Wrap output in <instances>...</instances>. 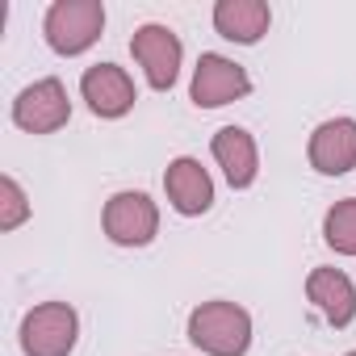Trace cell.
<instances>
[{"instance_id":"1","label":"cell","mask_w":356,"mask_h":356,"mask_svg":"<svg viewBox=\"0 0 356 356\" xmlns=\"http://www.w3.org/2000/svg\"><path fill=\"white\" fill-rule=\"evenodd\" d=\"M189 339L206 356H243L252 348V314L235 302H202L189 314Z\"/></svg>"},{"instance_id":"2","label":"cell","mask_w":356,"mask_h":356,"mask_svg":"<svg viewBox=\"0 0 356 356\" xmlns=\"http://www.w3.org/2000/svg\"><path fill=\"white\" fill-rule=\"evenodd\" d=\"M42 30H47V42L55 55H63V59L84 55L105 30V5L101 0H55L47 9Z\"/></svg>"},{"instance_id":"3","label":"cell","mask_w":356,"mask_h":356,"mask_svg":"<svg viewBox=\"0 0 356 356\" xmlns=\"http://www.w3.org/2000/svg\"><path fill=\"white\" fill-rule=\"evenodd\" d=\"M76 339H80V318L67 302H42L22 318L26 356H72Z\"/></svg>"},{"instance_id":"4","label":"cell","mask_w":356,"mask_h":356,"mask_svg":"<svg viewBox=\"0 0 356 356\" xmlns=\"http://www.w3.org/2000/svg\"><path fill=\"white\" fill-rule=\"evenodd\" d=\"M101 227L118 248H147L159 235V210H155V202L147 193L126 189V193H113L105 202Z\"/></svg>"},{"instance_id":"5","label":"cell","mask_w":356,"mask_h":356,"mask_svg":"<svg viewBox=\"0 0 356 356\" xmlns=\"http://www.w3.org/2000/svg\"><path fill=\"white\" fill-rule=\"evenodd\" d=\"M130 55H134V63L143 67V76H147V84L155 88V92H168L172 84H176V76H181V55H185V47H181V38H176L168 26H138L134 30V38H130Z\"/></svg>"},{"instance_id":"6","label":"cell","mask_w":356,"mask_h":356,"mask_svg":"<svg viewBox=\"0 0 356 356\" xmlns=\"http://www.w3.org/2000/svg\"><path fill=\"white\" fill-rule=\"evenodd\" d=\"M67 118H72V101H67L63 80H55V76L34 80L13 101V122L30 134H55V130L67 126Z\"/></svg>"},{"instance_id":"7","label":"cell","mask_w":356,"mask_h":356,"mask_svg":"<svg viewBox=\"0 0 356 356\" xmlns=\"http://www.w3.org/2000/svg\"><path fill=\"white\" fill-rule=\"evenodd\" d=\"M248 92H252V80L235 59L214 55V51L197 59L193 84H189V97H193L197 109H218V105H231V101H239Z\"/></svg>"},{"instance_id":"8","label":"cell","mask_w":356,"mask_h":356,"mask_svg":"<svg viewBox=\"0 0 356 356\" xmlns=\"http://www.w3.org/2000/svg\"><path fill=\"white\" fill-rule=\"evenodd\" d=\"M80 97L88 101V109L97 118H126L138 101L134 80L118 67V63H92L80 76Z\"/></svg>"},{"instance_id":"9","label":"cell","mask_w":356,"mask_h":356,"mask_svg":"<svg viewBox=\"0 0 356 356\" xmlns=\"http://www.w3.org/2000/svg\"><path fill=\"white\" fill-rule=\"evenodd\" d=\"M163 193L172 202L176 214H185V218H197L214 206V181H210V172L193 159V155H181V159H172L168 172H163Z\"/></svg>"},{"instance_id":"10","label":"cell","mask_w":356,"mask_h":356,"mask_svg":"<svg viewBox=\"0 0 356 356\" xmlns=\"http://www.w3.org/2000/svg\"><path fill=\"white\" fill-rule=\"evenodd\" d=\"M310 168L323 176H343L356 168V122L352 118H331L310 134Z\"/></svg>"},{"instance_id":"11","label":"cell","mask_w":356,"mask_h":356,"mask_svg":"<svg viewBox=\"0 0 356 356\" xmlns=\"http://www.w3.org/2000/svg\"><path fill=\"white\" fill-rule=\"evenodd\" d=\"M222 176L231 181V189H252L256 185V172H260V151H256V138L243 130V126H222L210 143Z\"/></svg>"},{"instance_id":"12","label":"cell","mask_w":356,"mask_h":356,"mask_svg":"<svg viewBox=\"0 0 356 356\" xmlns=\"http://www.w3.org/2000/svg\"><path fill=\"white\" fill-rule=\"evenodd\" d=\"M306 298L331 327H348L356 318V289H352L348 273H339V268H314L306 277Z\"/></svg>"},{"instance_id":"13","label":"cell","mask_w":356,"mask_h":356,"mask_svg":"<svg viewBox=\"0 0 356 356\" xmlns=\"http://www.w3.org/2000/svg\"><path fill=\"white\" fill-rule=\"evenodd\" d=\"M273 26V13L264 0H218L214 5V30L227 38V42H239V47H256Z\"/></svg>"},{"instance_id":"14","label":"cell","mask_w":356,"mask_h":356,"mask_svg":"<svg viewBox=\"0 0 356 356\" xmlns=\"http://www.w3.org/2000/svg\"><path fill=\"white\" fill-rule=\"evenodd\" d=\"M323 239L339 256H356V197H343L323 218Z\"/></svg>"},{"instance_id":"15","label":"cell","mask_w":356,"mask_h":356,"mask_svg":"<svg viewBox=\"0 0 356 356\" xmlns=\"http://www.w3.org/2000/svg\"><path fill=\"white\" fill-rule=\"evenodd\" d=\"M26 218H30L26 189L13 181V176H0V231H17Z\"/></svg>"},{"instance_id":"16","label":"cell","mask_w":356,"mask_h":356,"mask_svg":"<svg viewBox=\"0 0 356 356\" xmlns=\"http://www.w3.org/2000/svg\"><path fill=\"white\" fill-rule=\"evenodd\" d=\"M348 356H356V352H348Z\"/></svg>"}]
</instances>
